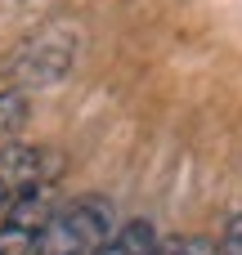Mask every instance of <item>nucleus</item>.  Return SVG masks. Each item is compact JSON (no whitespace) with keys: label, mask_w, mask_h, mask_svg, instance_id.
Instances as JSON below:
<instances>
[{"label":"nucleus","mask_w":242,"mask_h":255,"mask_svg":"<svg viewBox=\"0 0 242 255\" xmlns=\"http://www.w3.org/2000/svg\"><path fill=\"white\" fill-rule=\"evenodd\" d=\"M117 233V215L108 197H76L72 206L54 211L31 255H99Z\"/></svg>","instance_id":"1"},{"label":"nucleus","mask_w":242,"mask_h":255,"mask_svg":"<svg viewBox=\"0 0 242 255\" xmlns=\"http://www.w3.org/2000/svg\"><path fill=\"white\" fill-rule=\"evenodd\" d=\"M76 49H81L76 31H72L67 22H54V27L27 36V40L13 49V58H9V81H13L22 94H27V90H49V85H58V81L72 72Z\"/></svg>","instance_id":"2"},{"label":"nucleus","mask_w":242,"mask_h":255,"mask_svg":"<svg viewBox=\"0 0 242 255\" xmlns=\"http://www.w3.org/2000/svg\"><path fill=\"white\" fill-rule=\"evenodd\" d=\"M54 188L49 179L40 184H27L9 197V206L0 211V255H31L45 224L54 220Z\"/></svg>","instance_id":"3"},{"label":"nucleus","mask_w":242,"mask_h":255,"mask_svg":"<svg viewBox=\"0 0 242 255\" xmlns=\"http://www.w3.org/2000/svg\"><path fill=\"white\" fill-rule=\"evenodd\" d=\"M99 255H162V242H157V229L148 220H130L126 229H117L108 238V247Z\"/></svg>","instance_id":"4"},{"label":"nucleus","mask_w":242,"mask_h":255,"mask_svg":"<svg viewBox=\"0 0 242 255\" xmlns=\"http://www.w3.org/2000/svg\"><path fill=\"white\" fill-rule=\"evenodd\" d=\"M22 121H27V94L18 85L13 90H0V134H13Z\"/></svg>","instance_id":"5"},{"label":"nucleus","mask_w":242,"mask_h":255,"mask_svg":"<svg viewBox=\"0 0 242 255\" xmlns=\"http://www.w3.org/2000/svg\"><path fill=\"white\" fill-rule=\"evenodd\" d=\"M216 255H242V211L225 220V238H220Z\"/></svg>","instance_id":"6"},{"label":"nucleus","mask_w":242,"mask_h":255,"mask_svg":"<svg viewBox=\"0 0 242 255\" xmlns=\"http://www.w3.org/2000/svg\"><path fill=\"white\" fill-rule=\"evenodd\" d=\"M180 255H216V247L202 238H180Z\"/></svg>","instance_id":"7"},{"label":"nucleus","mask_w":242,"mask_h":255,"mask_svg":"<svg viewBox=\"0 0 242 255\" xmlns=\"http://www.w3.org/2000/svg\"><path fill=\"white\" fill-rule=\"evenodd\" d=\"M9 197H13V188H9V184H4V179H0V211H4V206H9Z\"/></svg>","instance_id":"8"}]
</instances>
